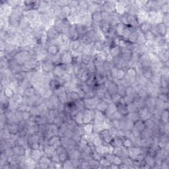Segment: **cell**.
Here are the masks:
<instances>
[{"mask_svg":"<svg viewBox=\"0 0 169 169\" xmlns=\"http://www.w3.org/2000/svg\"><path fill=\"white\" fill-rule=\"evenodd\" d=\"M134 128L136 129V130L139 131V132H141L142 131H144L145 129L144 121L141 120H138L136 121L134 123Z\"/></svg>","mask_w":169,"mask_h":169,"instance_id":"32","label":"cell"},{"mask_svg":"<svg viewBox=\"0 0 169 169\" xmlns=\"http://www.w3.org/2000/svg\"><path fill=\"white\" fill-rule=\"evenodd\" d=\"M162 23L166 27H169V13L163 15Z\"/></svg>","mask_w":169,"mask_h":169,"instance_id":"62","label":"cell"},{"mask_svg":"<svg viewBox=\"0 0 169 169\" xmlns=\"http://www.w3.org/2000/svg\"><path fill=\"white\" fill-rule=\"evenodd\" d=\"M148 18H149V12L144 11V10H140L136 15L137 21L139 25L147 21Z\"/></svg>","mask_w":169,"mask_h":169,"instance_id":"12","label":"cell"},{"mask_svg":"<svg viewBox=\"0 0 169 169\" xmlns=\"http://www.w3.org/2000/svg\"><path fill=\"white\" fill-rule=\"evenodd\" d=\"M93 62V55L89 54H81V64L87 66L88 64Z\"/></svg>","mask_w":169,"mask_h":169,"instance_id":"27","label":"cell"},{"mask_svg":"<svg viewBox=\"0 0 169 169\" xmlns=\"http://www.w3.org/2000/svg\"><path fill=\"white\" fill-rule=\"evenodd\" d=\"M127 108H128V113H132V112H137L138 111V109L136 107V106L135 105L134 103L129 104L127 105Z\"/></svg>","mask_w":169,"mask_h":169,"instance_id":"55","label":"cell"},{"mask_svg":"<svg viewBox=\"0 0 169 169\" xmlns=\"http://www.w3.org/2000/svg\"><path fill=\"white\" fill-rule=\"evenodd\" d=\"M89 163L91 168H100V165L99 161L93 159V158H91V159L89 161Z\"/></svg>","mask_w":169,"mask_h":169,"instance_id":"48","label":"cell"},{"mask_svg":"<svg viewBox=\"0 0 169 169\" xmlns=\"http://www.w3.org/2000/svg\"><path fill=\"white\" fill-rule=\"evenodd\" d=\"M108 129L106 125L103 123L100 124H93V133L96 134H99L104 129Z\"/></svg>","mask_w":169,"mask_h":169,"instance_id":"23","label":"cell"},{"mask_svg":"<svg viewBox=\"0 0 169 169\" xmlns=\"http://www.w3.org/2000/svg\"><path fill=\"white\" fill-rule=\"evenodd\" d=\"M71 14V9L69 6L62 7L60 11L59 18L60 19H67Z\"/></svg>","mask_w":169,"mask_h":169,"instance_id":"20","label":"cell"},{"mask_svg":"<svg viewBox=\"0 0 169 169\" xmlns=\"http://www.w3.org/2000/svg\"><path fill=\"white\" fill-rule=\"evenodd\" d=\"M60 62L62 64L67 65L72 64V56L70 51L60 52Z\"/></svg>","mask_w":169,"mask_h":169,"instance_id":"4","label":"cell"},{"mask_svg":"<svg viewBox=\"0 0 169 169\" xmlns=\"http://www.w3.org/2000/svg\"><path fill=\"white\" fill-rule=\"evenodd\" d=\"M36 93H37V92H36V89L33 86H31L25 89L24 93H23V97L30 98L34 97Z\"/></svg>","mask_w":169,"mask_h":169,"instance_id":"26","label":"cell"},{"mask_svg":"<svg viewBox=\"0 0 169 169\" xmlns=\"http://www.w3.org/2000/svg\"><path fill=\"white\" fill-rule=\"evenodd\" d=\"M146 42H147V40L145 38L144 34H142L141 33L139 32L138 36H137V41H136V44H137V45H145Z\"/></svg>","mask_w":169,"mask_h":169,"instance_id":"44","label":"cell"},{"mask_svg":"<svg viewBox=\"0 0 169 169\" xmlns=\"http://www.w3.org/2000/svg\"><path fill=\"white\" fill-rule=\"evenodd\" d=\"M81 168H91L89 161H81Z\"/></svg>","mask_w":169,"mask_h":169,"instance_id":"63","label":"cell"},{"mask_svg":"<svg viewBox=\"0 0 169 169\" xmlns=\"http://www.w3.org/2000/svg\"><path fill=\"white\" fill-rule=\"evenodd\" d=\"M157 99L163 103H168L169 102L168 94H158L157 96Z\"/></svg>","mask_w":169,"mask_h":169,"instance_id":"46","label":"cell"},{"mask_svg":"<svg viewBox=\"0 0 169 169\" xmlns=\"http://www.w3.org/2000/svg\"><path fill=\"white\" fill-rule=\"evenodd\" d=\"M57 97H58L59 102L60 103L66 104L67 103H68V100H67V93L66 90L59 93V94L57 95Z\"/></svg>","mask_w":169,"mask_h":169,"instance_id":"30","label":"cell"},{"mask_svg":"<svg viewBox=\"0 0 169 169\" xmlns=\"http://www.w3.org/2000/svg\"><path fill=\"white\" fill-rule=\"evenodd\" d=\"M62 168H74V167H73L71 161L69 158V159H67L66 161H65L64 163H62Z\"/></svg>","mask_w":169,"mask_h":169,"instance_id":"60","label":"cell"},{"mask_svg":"<svg viewBox=\"0 0 169 169\" xmlns=\"http://www.w3.org/2000/svg\"><path fill=\"white\" fill-rule=\"evenodd\" d=\"M61 49L58 46L55 45H50L47 46V54L49 56H55L60 54Z\"/></svg>","mask_w":169,"mask_h":169,"instance_id":"11","label":"cell"},{"mask_svg":"<svg viewBox=\"0 0 169 169\" xmlns=\"http://www.w3.org/2000/svg\"><path fill=\"white\" fill-rule=\"evenodd\" d=\"M116 1H104L102 6V11H105L106 12L113 13L115 12V7H116Z\"/></svg>","mask_w":169,"mask_h":169,"instance_id":"3","label":"cell"},{"mask_svg":"<svg viewBox=\"0 0 169 169\" xmlns=\"http://www.w3.org/2000/svg\"><path fill=\"white\" fill-rule=\"evenodd\" d=\"M122 146H124L126 148L132 147L134 146L133 142H132V141L130 139L124 137V138L122 139Z\"/></svg>","mask_w":169,"mask_h":169,"instance_id":"47","label":"cell"},{"mask_svg":"<svg viewBox=\"0 0 169 169\" xmlns=\"http://www.w3.org/2000/svg\"><path fill=\"white\" fill-rule=\"evenodd\" d=\"M73 119L74 120L75 122L78 125H83L84 122H83V114L81 112H78L75 114Z\"/></svg>","mask_w":169,"mask_h":169,"instance_id":"40","label":"cell"},{"mask_svg":"<svg viewBox=\"0 0 169 169\" xmlns=\"http://www.w3.org/2000/svg\"><path fill=\"white\" fill-rule=\"evenodd\" d=\"M151 26H152V24H150L149 23L146 21V22L141 23V25H139L138 27V29L140 33H141L142 34H145L151 30Z\"/></svg>","mask_w":169,"mask_h":169,"instance_id":"22","label":"cell"},{"mask_svg":"<svg viewBox=\"0 0 169 169\" xmlns=\"http://www.w3.org/2000/svg\"><path fill=\"white\" fill-rule=\"evenodd\" d=\"M115 13L118 15H122L126 13V8L125 6H122V4L118 3V1H116V7H115Z\"/></svg>","mask_w":169,"mask_h":169,"instance_id":"37","label":"cell"},{"mask_svg":"<svg viewBox=\"0 0 169 169\" xmlns=\"http://www.w3.org/2000/svg\"><path fill=\"white\" fill-rule=\"evenodd\" d=\"M90 27H87V26L83 25L82 24L76 25V28L78 35H79V38L83 37V36H86L89 30Z\"/></svg>","mask_w":169,"mask_h":169,"instance_id":"15","label":"cell"},{"mask_svg":"<svg viewBox=\"0 0 169 169\" xmlns=\"http://www.w3.org/2000/svg\"><path fill=\"white\" fill-rule=\"evenodd\" d=\"M93 62L95 66L103 65L105 62V55L103 52H95L93 55Z\"/></svg>","mask_w":169,"mask_h":169,"instance_id":"2","label":"cell"},{"mask_svg":"<svg viewBox=\"0 0 169 169\" xmlns=\"http://www.w3.org/2000/svg\"><path fill=\"white\" fill-rule=\"evenodd\" d=\"M111 102H108V101H106V100H100L98 102V103L97 104V106H96V108L97 110H100L101 112H103L105 113V112L106 111V109H107L108 105L110 104Z\"/></svg>","mask_w":169,"mask_h":169,"instance_id":"24","label":"cell"},{"mask_svg":"<svg viewBox=\"0 0 169 169\" xmlns=\"http://www.w3.org/2000/svg\"><path fill=\"white\" fill-rule=\"evenodd\" d=\"M161 75H169V67L164 66L159 71Z\"/></svg>","mask_w":169,"mask_h":169,"instance_id":"61","label":"cell"},{"mask_svg":"<svg viewBox=\"0 0 169 169\" xmlns=\"http://www.w3.org/2000/svg\"><path fill=\"white\" fill-rule=\"evenodd\" d=\"M67 93L68 103H75V101L81 99L79 93L76 91H67Z\"/></svg>","mask_w":169,"mask_h":169,"instance_id":"16","label":"cell"},{"mask_svg":"<svg viewBox=\"0 0 169 169\" xmlns=\"http://www.w3.org/2000/svg\"><path fill=\"white\" fill-rule=\"evenodd\" d=\"M74 104L78 112H83L85 111V106L84 105V102H83V100L82 99V98L75 101Z\"/></svg>","mask_w":169,"mask_h":169,"instance_id":"36","label":"cell"},{"mask_svg":"<svg viewBox=\"0 0 169 169\" xmlns=\"http://www.w3.org/2000/svg\"><path fill=\"white\" fill-rule=\"evenodd\" d=\"M83 102L85 106V109L88 110H95L99 100L97 97L93 98H83Z\"/></svg>","mask_w":169,"mask_h":169,"instance_id":"1","label":"cell"},{"mask_svg":"<svg viewBox=\"0 0 169 169\" xmlns=\"http://www.w3.org/2000/svg\"><path fill=\"white\" fill-rule=\"evenodd\" d=\"M91 17L93 23L100 24V22L103 21L102 13H101V11H97L91 14Z\"/></svg>","mask_w":169,"mask_h":169,"instance_id":"28","label":"cell"},{"mask_svg":"<svg viewBox=\"0 0 169 169\" xmlns=\"http://www.w3.org/2000/svg\"><path fill=\"white\" fill-rule=\"evenodd\" d=\"M116 111H117V108H116V104L111 102L110 104H109L107 109H106V111L105 112V115L106 117L110 118Z\"/></svg>","mask_w":169,"mask_h":169,"instance_id":"19","label":"cell"},{"mask_svg":"<svg viewBox=\"0 0 169 169\" xmlns=\"http://www.w3.org/2000/svg\"><path fill=\"white\" fill-rule=\"evenodd\" d=\"M101 13H102L103 21H105L110 23L111 20H112V13H110L106 12L105 11H101Z\"/></svg>","mask_w":169,"mask_h":169,"instance_id":"45","label":"cell"},{"mask_svg":"<svg viewBox=\"0 0 169 169\" xmlns=\"http://www.w3.org/2000/svg\"><path fill=\"white\" fill-rule=\"evenodd\" d=\"M98 135H99L100 138L102 139V140L103 141L104 144H110L111 140L112 139V138L114 137L112 136V135L111 134L110 132L109 131L108 129H104V130L101 132Z\"/></svg>","mask_w":169,"mask_h":169,"instance_id":"6","label":"cell"},{"mask_svg":"<svg viewBox=\"0 0 169 169\" xmlns=\"http://www.w3.org/2000/svg\"><path fill=\"white\" fill-rule=\"evenodd\" d=\"M105 113L97 109H95L94 110V118H93V124H100L103 123L104 120L105 118Z\"/></svg>","mask_w":169,"mask_h":169,"instance_id":"9","label":"cell"},{"mask_svg":"<svg viewBox=\"0 0 169 169\" xmlns=\"http://www.w3.org/2000/svg\"><path fill=\"white\" fill-rule=\"evenodd\" d=\"M100 168H108L109 167L111 164L108 162L107 159L105 158V156H103L101 158V160L100 161Z\"/></svg>","mask_w":169,"mask_h":169,"instance_id":"54","label":"cell"},{"mask_svg":"<svg viewBox=\"0 0 169 169\" xmlns=\"http://www.w3.org/2000/svg\"><path fill=\"white\" fill-rule=\"evenodd\" d=\"M83 134H89L93 133V123H88L85 124L83 125Z\"/></svg>","mask_w":169,"mask_h":169,"instance_id":"38","label":"cell"},{"mask_svg":"<svg viewBox=\"0 0 169 169\" xmlns=\"http://www.w3.org/2000/svg\"><path fill=\"white\" fill-rule=\"evenodd\" d=\"M59 140H60V137L59 136H54L48 139V145H54Z\"/></svg>","mask_w":169,"mask_h":169,"instance_id":"51","label":"cell"},{"mask_svg":"<svg viewBox=\"0 0 169 169\" xmlns=\"http://www.w3.org/2000/svg\"><path fill=\"white\" fill-rule=\"evenodd\" d=\"M160 10L163 14L169 13V1L168 0H166L165 3L161 7Z\"/></svg>","mask_w":169,"mask_h":169,"instance_id":"50","label":"cell"},{"mask_svg":"<svg viewBox=\"0 0 169 169\" xmlns=\"http://www.w3.org/2000/svg\"><path fill=\"white\" fill-rule=\"evenodd\" d=\"M110 54L112 57L113 59L118 58V57L120 56V48L118 46H114V47L111 48L110 49Z\"/></svg>","mask_w":169,"mask_h":169,"instance_id":"33","label":"cell"},{"mask_svg":"<svg viewBox=\"0 0 169 169\" xmlns=\"http://www.w3.org/2000/svg\"><path fill=\"white\" fill-rule=\"evenodd\" d=\"M30 22L27 19H26L25 17H23L21 20L19 28L21 31H23L27 28L30 27Z\"/></svg>","mask_w":169,"mask_h":169,"instance_id":"25","label":"cell"},{"mask_svg":"<svg viewBox=\"0 0 169 169\" xmlns=\"http://www.w3.org/2000/svg\"><path fill=\"white\" fill-rule=\"evenodd\" d=\"M126 75L132 77H136L137 76V71L136 69L128 67V68L126 70Z\"/></svg>","mask_w":169,"mask_h":169,"instance_id":"52","label":"cell"},{"mask_svg":"<svg viewBox=\"0 0 169 169\" xmlns=\"http://www.w3.org/2000/svg\"><path fill=\"white\" fill-rule=\"evenodd\" d=\"M125 27H126V25H124L121 23H120L119 24L117 25L115 28H114V30H115L116 35L117 36L122 38V35H123L124 31L125 29Z\"/></svg>","mask_w":169,"mask_h":169,"instance_id":"31","label":"cell"},{"mask_svg":"<svg viewBox=\"0 0 169 169\" xmlns=\"http://www.w3.org/2000/svg\"><path fill=\"white\" fill-rule=\"evenodd\" d=\"M46 33H47V36L48 39V43L50 42L56 40V39L59 38V36H61V34L56 29V28L54 27H51L50 28H49V29L46 30Z\"/></svg>","mask_w":169,"mask_h":169,"instance_id":"5","label":"cell"},{"mask_svg":"<svg viewBox=\"0 0 169 169\" xmlns=\"http://www.w3.org/2000/svg\"><path fill=\"white\" fill-rule=\"evenodd\" d=\"M144 163L146 164L147 165L149 166L150 168L154 167L155 165V158L154 157H152L149 155H146L144 159Z\"/></svg>","mask_w":169,"mask_h":169,"instance_id":"29","label":"cell"},{"mask_svg":"<svg viewBox=\"0 0 169 169\" xmlns=\"http://www.w3.org/2000/svg\"><path fill=\"white\" fill-rule=\"evenodd\" d=\"M126 87L122 86V85H118V92L117 93L121 96L122 97H124L126 95Z\"/></svg>","mask_w":169,"mask_h":169,"instance_id":"57","label":"cell"},{"mask_svg":"<svg viewBox=\"0 0 169 169\" xmlns=\"http://www.w3.org/2000/svg\"><path fill=\"white\" fill-rule=\"evenodd\" d=\"M83 114V122L85 124L92 123L94 118V110H88L85 109Z\"/></svg>","mask_w":169,"mask_h":169,"instance_id":"8","label":"cell"},{"mask_svg":"<svg viewBox=\"0 0 169 169\" xmlns=\"http://www.w3.org/2000/svg\"><path fill=\"white\" fill-rule=\"evenodd\" d=\"M144 35L147 41H153L155 38V36L154 34L152 33L151 31H149V32L144 34Z\"/></svg>","mask_w":169,"mask_h":169,"instance_id":"58","label":"cell"},{"mask_svg":"<svg viewBox=\"0 0 169 169\" xmlns=\"http://www.w3.org/2000/svg\"><path fill=\"white\" fill-rule=\"evenodd\" d=\"M48 85L50 89L53 92L56 91L57 90L60 89V88L63 86V85H62V83L59 82V81L58 79V78L56 77H54L53 79L50 81V83H49Z\"/></svg>","mask_w":169,"mask_h":169,"instance_id":"13","label":"cell"},{"mask_svg":"<svg viewBox=\"0 0 169 169\" xmlns=\"http://www.w3.org/2000/svg\"><path fill=\"white\" fill-rule=\"evenodd\" d=\"M93 144L94 145L95 147H97V146H99L100 145H103L104 144L103 141L102 140V139L100 138V137L99 136V135H97V136H95V137L93 139Z\"/></svg>","mask_w":169,"mask_h":169,"instance_id":"53","label":"cell"},{"mask_svg":"<svg viewBox=\"0 0 169 169\" xmlns=\"http://www.w3.org/2000/svg\"><path fill=\"white\" fill-rule=\"evenodd\" d=\"M111 25L110 23L102 21L99 25V30L104 35H107L111 30Z\"/></svg>","mask_w":169,"mask_h":169,"instance_id":"14","label":"cell"},{"mask_svg":"<svg viewBox=\"0 0 169 169\" xmlns=\"http://www.w3.org/2000/svg\"><path fill=\"white\" fill-rule=\"evenodd\" d=\"M66 35L69 36V38L71 39V41H74L79 39V35H78L77 31L76 25H72L70 26L68 32H67Z\"/></svg>","mask_w":169,"mask_h":169,"instance_id":"10","label":"cell"},{"mask_svg":"<svg viewBox=\"0 0 169 169\" xmlns=\"http://www.w3.org/2000/svg\"><path fill=\"white\" fill-rule=\"evenodd\" d=\"M44 155L43 151H42L40 149H33L31 150V154L30 157L33 158V160H35L36 162H38L39 160L40 159V158Z\"/></svg>","mask_w":169,"mask_h":169,"instance_id":"18","label":"cell"},{"mask_svg":"<svg viewBox=\"0 0 169 169\" xmlns=\"http://www.w3.org/2000/svg\"><path fill=\"white\" fill-rule=\"evenodd\" d=\"M122 97H121L120 95L118 93H116V94H114V95H111V98H110V100H111V102L113 103L114 104H116L117 103H118Z\"/></svg>","mask_w":169,"mask_h":169,"instance_id":"56","label":"cell"},{"mask_svg":"<svg viewBox=\"0 0 169 169\" xmlns=\"http://www.w3.org/2000/svg\"><path fill=\"white\" fill-rule=\"evenodd\" d=\"M44 155L48 157H51L52 156L56 153V149L54 148L53 145H47L43 149Z\"/></svg>","mask_w":169,"mask_h":169,"instance_id":"21","label":"cell"},{"mask_svg":"<svg viewBox=\"0 0 169 169\" xmlns=\"http://www.w3.org/2000/svg\"><path fill=\"white\" fill-rule=\"evenodd\" d=\"M13 149L14 155L25 156L26 149H25L24 147L19 146V145H15V146L13 148Z\"/></svg>","mask_w":169,"mask_h":169,"instance_id":"39","label":"cell"},{"mask_svg":"<svg viewBox=\"0 0 169 169\" xmlns=\"http://www.w3.org/2000/svg\"><path fill=\"white\" fill-rule=\"evenodd\" d=\"M87 69L90 74H95L96 66L93 62H91V63H90L89 64L87 65Z\"/></svg>","mask_w":169,"mask_h":169,"instance_id":"59","label":"cell"},{"mask_svg":"<svg viewBox=\"0 0 169 169\" xmlns=\"http://www.w3.org/2000/svg\"><path fill=\"white\" fill-rule=\"evenodd\" d=\"M90 155H91V158H93V159L98 161H99V162L101 160V158H102V157H103L102 155H100V153H98L97 151H96L95 149L93 150L91 153Z\"/></svg>","mask_w":169,"mask_h":169,"instance_id":"49","label":"cell"},{"mask_svg":"<svg viewBox=\"0 0 169 169\" xmlns=\"http://www.w3.org/2000/svg\"><path fill=\"white\" fill-rule=\"evenodd\" d=\"M137 113H138L139 120H141L143 121H145L151 118L152 116V113L146 107H144L140 109L137 111Z\"/></svg>","mask_w":169,"mask_h":169,"instance_id":"7","label":"cell"},{"mask_svg":"<svg viewBox=\"0 0 169 169\" xmlns=\"http://www.w3.org/2000/svg\"><path fill=\"white\" fill-rule=\"evenodd\" d=\"M169 114H168V110H164L161 114L160 120L163 124L168 123L169 120Z\"/></svg>","mask_w":169,"mask_h":169,"instance_id":"41","label":"cell"},{"mask_svg":"<svg viewBox=\"0 0 169 169\" xmlns=\"http://www.w3.org/2000/svg\"><path fill=\"white\" fill-rule=\"evenodd\" d=\"M114 148L115 147H120L122 146V139L118 137H114L112 138V139L111 140V141L110 142V144Z\"/></svg>","mask_w":169,"mask_h":169,"instance_id":"34","label":"cell"},{"mask_svg":"<svg viewBox=\"0 0 169 169\" xmlns=\"http://www.w3.org/2000/svg\"><path fill=\"white\" fill-rule=\"evenodd\" d=\"M125 75H126V70L124 69H118L117 70V72L115 75V78H114L113 81L115 80H118L120 81L122 79H123Z\"/></svg>","mask_w":169,"mask_h":169,"instance_id":"43","label":"cell"},{"mask_svg":"<svg viewBox=\"0 0 169 169\" xmlns=\"http://www.w3.org/2000/svg\"><path fill=\"white\" fill-rule=\"evenodd\" d=\"M157 34L162 37H164L166 35L168 34V27H166L163 23L157 25Z\"/></svg>","mask_w":169,"mask_h":169,"instance_id":"17","label":"cell"},{"mask_svg":"<svg viewBox=\"0 0 169 169\" xmlns=\"http://www.w3.org/2000/svg\"><path fill=\"white\" fill-rule=\"evenodd\" d=\"M169 75H161L160 86L163 88H168Z\"/></svg>","mask_w":169,"mask_h":169,"instance_id":"35","label":"cell"},{"mask_svg":"<svg viewBox=\"0 0 169 169\" xmlns=\"http://www.w3.org/2000/svg\"><path fill=\"white\" fill-rule=\"evenodd\" d=\"M126 118L129 120H130L132 122H133L134 123H135L136 121L139 120V116H138V113L137 112H132V113H128L127 115L126 116Z\"/></svg>","mask_w":169,"mask_h":169,"instance_id":"42","label":"cell"}]
</instances>
